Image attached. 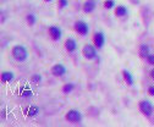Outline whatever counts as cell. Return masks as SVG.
I'll list each match as a JSON object with an SVG mask.
<instances>
[{
  "label": "cell",
  "mask_w": 154,
  "mask_h": 127,
  "mask_svg": "<svg viewBox=\"0 0 154 127\" xmlns=\"http://www.w3.org/2000/svg\"><path fill=\"white\" fill-rule=\"evenodd\" d=\"M11 55L17 62H25L28 59V50L22 44H16L11 49Z\"/></svg>",
  "instance_id": "cell-1"
},
{
  "label": "cell",
  "mask_w": 154,
  "mask_h": 127,
  "mask_svg": "<svg viewBox=\"0 0 154 127\" xmlns=\"http://www.w3.org/2000/svg\"><path fill=\"white\" fill-rule=\"evenodd\" d=\"M82 55L87 60H95L98 58V48L94 44H86L82 48Z\"/></svg>",
  "instance_id": "cell-2"
},
{
  "label": "cell",
  "mask_w": 154,
  "mask_h": 127,
  "mask_svg": "<svg viewBox=\"0 0 154 127\" xmlns=\"http://www.w3.org/2000/svg\"><path fill=\"white\" fill-rule=\"evenodd\" d=\"M138 108H139V111L142 112V114L147 117H150L153 115V112H154V105L152 102L149 100H141L138 104Z\"/></svg>",
  "instance_id": "cell-3"
},
{
  "label": "cell",
  "mask_w": 154,
  "mask_h": 127,
  "mask_svg": "<svg viewBox=\"0 0 154 127\" xmlns=\"http://www.w3.org/2000/svg\"><path fill=\"white\" fill-rule=\"evenodd\" d=\"M82 119H83L82 112L76 110V109L69 110L66 112V115H65V120L67 122H71V123H80L82 121Z\"/></svg>",
  "instance_id": "cell-4"
},
{
  "label": "cell",
  "mask_w": 154,
  "mask_h": 127,
  "mask_svg": "<svg viewBox=\"0 0 154 127\" xmlns=\"http://www.w3.org/2000/svg\"><path fill=\"white\" fill-rule=\"evenodd\" d=\"M73 27H75L76 33H78L80 36H82V37L87 36V34L89 33V26H88V23L86 22V21H82V20L76 21Z\"/></svg>",
  "instance_id": "cell-5"
},
{
  "label": "cell",
  "mask_w": 154,
  "mask_h": 127,
  "mask_svg": "<svg viewBox=\"0 0 154 127\" xmlns=\"http://www.w3.org/2000/svg\"><path fill=\"white\" fill-rule=\"evenodd\" d=\"M50 72L54 77H62V76L66 75L67 68H66V66L64 65V64H55V65H53Z\"/></svg>",
  "instance_id": "cell-6"
},
{
  "label": "cell",
  "mask_w": 154,
  "mask_h": 127,
  "mask_svg": "<svg viewBox=\"0 0 154 127\" xmlns=\"http://www.w3.org/2000/svg\"><path fill=\"white\" fill-rule=\"evenodd\" d=\"M48 33H49V36H50V38L54 40V42H58L61 39L62 37V31H61V28L58 27V26H50L48 28Z\"/></svg>",
  "instance_id": "cell-7"
},
{
  "label": "cell",
  "mask_w": 154,
  "mask_h": 127,
  "mask_svg": "<svg viewBox=\"0 0 154 127\" xmlns=\"http://www.w3.org/2000/svg\"><path fill=\"white\" fill-rule=\"evenodd\" d=\"M93 44L98 48V50L105 45V34L103 32H95L93 36Z\"/></svg>",
  "instance_id": "cell-8"
},
{
  "label": "cell",
  "mask_w": 154,
  "mask_h": 127,
  "mask_svg": "<svg viewBox=\"0 0 154 127\" xmlns=\"http://www.w3.org/2000/svg\"><path fill=\"white\" fill-rule=\"evenodd\" d=\"M97 8V1L95 0H86L82 5V10L85 13H92Z\"/></svg>",
  "instance_id": "cell-9"
},
{
  "label": "cell",
  "mask_w": 154,
  "mask_h": 127,
  "mask_svg": "<svg viewBox=\"0 0 154 127\" xmlns=\"http://www.w3.org/2000/svg\"><path fill=\"white\" fill-rule=\"evenodd\" d=\"M77 48H78V45H77V42L76 39L73 38H67L66 42H65V49L67 53H75L77 50Z\"/></svg>",
  "instance_id": "cell-10"
},
{
  "label": "cell",
  "mask_w": 154,
  "mask_h": 127,
  "mask_svg": "<svg viewBox=\"0 0 154 127\" xmlns=\"http://www.w3.org/2000/svg\"><path fill=\"white\" fill-rule=\"evenodd\" d=\"M0 80H1L3 83L12 82L13 80H15V73H13L12 71H3L1 76H0Z\"/></svg>",
  "instance_id": "cell-11"
},
{
  "label": "cell",
  "mask_w": 154,
  "mask_h": 127,
  "mask_svg": "<svg viewBox=\"0 0 154 127\" xmlns=\"http://www.w3.org/2000/svg\"><path fill=\"white\" fill-rule=\"evenodd\" d=\"M138 53H139V56L142 59H147L150 54V48L148 47V44H141L139 45V49H138Z\"/></svg>",
  "instance_id": "cell-12"
},
{
  "label": "cell",
  "mask_w": 154,
  "mask_h": 127,
  "mask_svg": "<svg viewBox=\"0 0 154 127\" xmlns=\"http://www.w3.org/2000/svg\"><path fill=\"white\" fill-rule=\"evenodd\" d=\"M122 76H124V81L126 82V84H129V86H134L135 78H134V76H132V73L129 71V70L124 68L122 70Z\"/></svg>",
  "instance_id": "cell-13"
},
{
  "label": "cell",
  "mask_w": 154,
  "mask_h": 127,
  "mask_svg": "<svg viewBox=\"0 0 154 127\" xmlns=\"http://www.w3.org/2000/svg\"><path fill=\"white\" fill-rule=\"evenodd\" d=\"M129 13V9L125 5H117L115 8V15L117 17H125Z\"/></svg>",
  "instance_id": "cell-14"
},
{
  "label": "cell",
  "mask_w": 154,
  "mask_h": 127,
  "mask_svg": "<svg viewBox=\"0 0 154 127\" xmlns=\"http://www.w3.org/2000/svg\"><path fill=\"white\" fill-rule=\"evenodd\" d=\"M39 112H40V110L37 105H31V107H28V109L26 110V114L28 117H36Z\"/></svg>",
  "instance_id": "cell-15"
},
{
  "label": "cell",
  "mask_w": 154,
  "mask_h": 127,
  "mask_svg": "<svg viewBox=\"0 0 154 127\" xmlns=\"http://www.w3.org/2000/svg\"><path fill=\"white\" fill-rule=\"evenodd\" d=\"M26 21H27V23H28V26H34V25L37 23V16H36V13H33V12L27 13Z\"/></svg>",
  "instance_id": "cell-16"
},
{
  "label": "cell",
  "mask_w": 154,
  "mask_h": 127,
  "mask_svg": "<svg viewBox=\"0 0 154 127\" xmlns=\"http://www.w3.org/2000/svg\"><path fill=\"white\" fill-rule=\"evenodd\" d=\"M75 89V83H66L62 86V93L64 94H70L72 93Z\"/></svg>",
  "instance_id": "cell-17"
},
{
  "label": "cell",
  "mask_w": 154,
  "mask_h": 127,
  "mask_svg": "<svg viewBox=\"0 0 154 127\" xmlns=\"http://www.w3.org/2000/svg\"><path fill=\"white\" fill-rule=\"evenodd\" d=\"M115 5H116L115 0H105V1H104V8L108 9V10H111V9L116 8Z\"/></svg>",
  "instance_id": "cell-18"
},
{
  "label": "cell",
  "mask_w": 154,
  "mask_h": 127,
  "mask_svg": "<svg viewBox=\"0 0 154 127\" xmlns=\"http://www.w3.org/2000/svg\"><path fill=\"white\" fill-rule=\"evenodd\" d=\"M31 82L32 83H40L42 82V76L39 75V73H34V75H32L31 76Z\"/></svg>",
  "instance_id": "cell-19"
},
{
  "label": "cell",
  "mask_w": 154,
  "mask_h": 127,
  "mask_svg": "<svg viewBox=\"0 0 154 127\" xmlns=\"http://www.w3.org/2000/svg\"><path fill=\"white\" fill-rule=\"evenodd\" d=\"M58 5H59L60 9H66L67 5H69V0H59Z\"/></svg>",
  "instance_id": "cell-20"
},
{
  "label": "cell",
  "mask_w": 154,
  "mask_h": 127,
  "mask_svg": "<svg viewBox=\"0 0 154 127\" xmlns=\"http://www.w3.org/2000/svg\"><path fill=\"white\" fill-rule=\"evenodd\" d=\"M32 94H33V93H32L31 89H25L22 93H21V97H22V98H31Z\"/></svg>",
  "instance_id": "cell-21"
},
{
  "label": "cell",
  "mask_w": 154,
  "mask_h": 127,
  "mask_svg": "<svg viewBox=\"0 0 154 127\" xmlns=\"http://www.w3.org/2000/svg\"><path fill=\"white\" fill-rule=\"evenodd\" d=\"M147 60V62L149 64V65H152V66H154V54H149V56L146 59Z\"/></svg>",
  "instance_id": "cell-22"
},
{
  "label": "cell",
  "mask_w": 154,
  "mask_h": 127,
  "mask_svg": "<svg viewBox=\"0 0 154 127\" xmlns=\"http://www.w3.org/2000/svg\"><path fill=\"white\" fill-rule=\"evenodd\" d=\"M148 94H149L150 97H154V86H150V87L148 88Z\"/></svg>",
  "instance_id": "cell-23"
},
{
  "label": "cell",
  "mask_w": 154,
  "mask_h": 127,
  "mask_svg": "<svg viewBox=\"0 0 154 127\" xmlns=\"http://www.w3.org/2000/svg\"><path fill=\"white\" fill-rule=\"evenodd\" d=\"M150 77L154 80V68H153V70H150Z\"/></svg>",
  "instance_id": "cell-24"
},
{
  "label": "cell",
  "mask_w": 154,
  "mask_h": 127,
  "mask_svg": "<svg viewBox=\"0 0 154 127\" xmlns=\"http://www.w3.org/2000/svg\"><path fill=\"white\" fill-rule=\"evenodd\" d=\"M45 3H50V1H53V0H44Z\"/></svg>",
  "instance_id": "cell-25"
},
{
  "label": "cell",
  "mask_w": 154,
  "mask_h": 127,
  "mask_svg": "<svg viewBox=\"0 0 154 127\" xmlns=\"http://www.w3.org/2000/svg\"><path fill=\"white\" fill-rule=\"evenodd\" d=\"M132 1H135V0H132Z\"/></svg>",
  "instance_id": "cell-26"
}]
</instances>
